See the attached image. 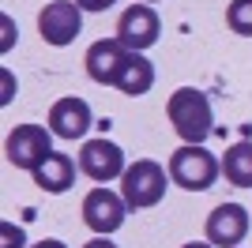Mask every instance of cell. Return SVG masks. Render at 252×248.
I'll use <instances>...</instances> for the list:
<instances>
[{"mask_svg":"<svg viewBox=\"0 0 252 248\" xmlns=\"http://www.w3.org/2000/svg\"><path fill=\"white\" fill-rule=\"evenodd\" d=\"M169 124L173 132L185 139V143H203L211 132H215V113H211L207 94L196 91V87H181V91L169 94Z\"/></svg>","mask_w":252,"mask_h":248,"instance_id":"1","label":"cell"},{"mask_svg":"<svg viewBox=\"0 0 252 248\" xmlns=\"http://www.w3.org/2000/svg\"><path fill=\"white\" fill-rule=\"evenodd\" d=\"M169 181L185 192H207L222 173V162L211 155L203 143H185L169 155Z\"/></svg>","mask_w":252,"mask_h":248,"instance_id":"2","label":"cell"},{"mask_svg":"<svg viewBox=\"0 0 252 248\" xmlns=\"http://www.w3.org/2000/svg\"><path fill=\"white\" fill-rule=\"evenodd\" d=\"M166 177H169V169H162V165L151 162V158H139V162L128 165L125 177H121V196H125L128 211H147V207L162 203V196H166Z\"/></svg>","mask_w":252,"mask_h":248,"instance_id":"3","label":"cell"},{"mask_svg":"<svg viewBox=\"0 0 252 248\" xmlns=\"http://www.w3.org/2000/svg\"><path fill=\"white\" fill-rule=\"evenodd\" d=\"M4 155H8V162L15 165V169L34 173V169L53 155V132L42 128V124H15L8 132Z\"/></svg>","mask_w":252,"mask_h":248,"instance_id":"4","label":"cell"},{"mask_svg":"<svg viewBox=\"0 0 252 248\" xmlns=\"http://www.w3.org/2000/svg\"><path fill=\"white\" fill-rule=\"evenodd\" d=\"M83 31V8L75 0H53L38 11V34L49 45H68Z\"/></svg>","mask_w":252,"mask_h":248,"instance_id":"5","label":"cell"},{"mask_svg":"<svg viewBox=\"0 0 252 248\" xmlns=\"http://www.w3.org/2000/svg\"><path fill=\"white\" fill-rule=\"evenodd\" d=\"M125 215H128V203L125 196H117L109 188H91L83 199V222L87 229H94L98 237H109L125 226Z\"/></svg>","mask_w":252,"mask_h":248,"instance_id":"6","label":"cell"},{"mask_svg":"<svg viewBox=\"0 0 252 248\" xmlns=\"http://www.w3.org/2000/svg\"><path fill=\"white\" fill-rule=\"evenodd\" d=\"M162 34V19H158V11L151 4H132V8L121 11V19H117V38L125 41L132 53H143L151 49Z\"/></svg>","mask_w":252,"mask_h":248,"instance_id":"7","label":"cell"},{"mask_svg":"<svg viewBox=\"0 0 252 248\" xmlns=\"http://www.w3.org/2000/svg\"><path fill=\"white\" fill-rule=\"evenodd\" d=\"M79 169H83L91 181L105 185V181H117V177H125V151L109 139H87L83 151H79Z\"/></svg>","mask_w":252,"mask_h":248,"instance_id":"8","label":"cell"},{"mask_svg":"<svg viewBox=\"0 0 252 248\" xmlns=\"http://www.w3.org/2000/svg\"><path fill=\"white\" fill-rule=\"evenodd\" d=\"M128 45L121 38H102L94 41L91 49H87V75L94 83H102V87H117V79H121V72H125V61H128Z\"/></svg>","mask_w":252,"mask_h":248,"instance_id":"9","label":"cell"},{"mask_svg":"<svg viewBox=\"0 0 252 248\" xmlns=\"http://www.w3.org/2000/svg\"><path fill=\"white\" fill-rule=\"evenodd\" d=\"M249 237V211L241 203H219L207 215V241L215 248H241Z\"/></svg>","mask_w":252,"mask_h":248,"instance_id":"10","label":"cell"},{"mask_svg":"<svg viewBox=\"0 0 252 248\" xmlns=\"http://www.w3.org/2000/svg\"><path fill=\"white\" fill-rule=\"evenodd\" d=\"M91 124H94L91 105H87L83 98H75V94L53 102V109H49V132L57 135V139H79V135H87Z\"/></svg>","mask_w":252,"mask_h":248,"instance_id":"11","label":"cell"},{"mask_svg":"<svg viewBox=\"0 0 252 248\" xmlns=\"http://www.w3.org/2000/svg\"><path fill=\"white\" fill-rule=\"evenodd\" d=\"M34 185L42 188V192H49V196L68 192V188L75 185V162L68 155H57V151H53V155L34 169Z\"/></svg>","mask_w":252,"mask_h":248,"instance_id":"12","label":"cell"},{"mask_svg":"<svg viewBox=\"0 0 252 248\" xmlns=\"http://www.w3.org/2000/svg\"><path fill=\"white\" fill-rule=\"evenodd\" d=\"M151 87H155V64H151L143 53H128L125 72L117 79V91L128 94V98H139V94H147Z\"/></svg>","mask_w":252,"mask_h":248,"instance_id":"13","label":"cell"},{"mask_svg":"<svg viewBox=\"0 0 252 248\" xmlns=\"http://www.w3.org/2000/svg\"><path fill=\"white\" fill-rule=\"evenodd\" d=\"M222 173L233 188H252V143L241 139V143L226 147L222 155Z\"/></svg>","mask_w":252,"mask_h":248,"instance_id":"14","label":"cell"},{"mask_svg":"<svg viewBox=\"0 0 252 248\" xmlns=\"http://www.w3.org/2000/svg\"><path fill=\"white\" fill-rule=\"evenodd\" d=\"M226 27H230L233 34L252 38V0H230V8H226Z\"/></svg>","mask_w":252,"mask_h":248,"instance_id":"15","label":"cell"},{"mask_svg":"<svg viewBox=\"0 0 252 248\" xmlns=\"http://www.w3.org/2000/svg\"><path fill=\"white\" fill-rule=\"evenodd\" d=\"M83 11H105V8H113L117 0H75Z\"/></svg>","mask_w":252,"mask_h":248,"instance_id":"16","label":"cell"},{"mask_svg":"<svg viewBox=\"0 0 252 248\" xmlns=\"http://www.w3.org/2000/svg\"><path fill=\"white\" fill-rule=\"evenodd\" d=\"M19 245H23V229L4 226V248H19Z\"/></svg>","mask_w":252,"mask_h":248,"instance_id":"17","label":"cell"},{"mask_svg":"<svg viewBox=\"0 0 252 248\" xmlns=\"http://www.w3.org/2000/svg\"><path fill=\"white\" fill-rule=\"evenodd\" d=\"M83 248H117V245H113L109 237H94V241H87Z\"/></svg>","mask_w":252,"mask_h":248,"instance_id":"18","label":"cell"},{"mask_svg":"<svg viewBox=\"0 0 252 248\" xmlns=\"http://www.w3.org/2000/svg\"><path fill=\"white\" fill-rule=\"evenodd\" d=\"M31 248H68V245H64V241H38V245H31Z\"/></svg>","mask_w":252,"mask_h":248,"instance_id":"19","label":"cell"},{"mask_svg":"<svg viewBox=\"0 0 252 248\" xmlns=\"http://www.w3.org/2000/svg\"><path fill=\"white\" fill-rule=\"evenodd\" d=\"M181 248H215V245H211V241L207 245H203V241H192V245H181Z\"/></svg>","mask_w":252,"mask_h":248,"instance_id":"20","label":"cell"},{"mask_svg":"<svg viewBox=\"0 0 252 248\" xmlns=\"http://www.w3.org/2000/svg\"><path fill=\"white\" fill-rule=\"evenodd\" d=\"M139 4H158V0H139Z\"/></svg>","mask_w":252,"mask_h":248,"instance_id":"21","label":"cell"}]
</instances>
